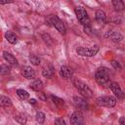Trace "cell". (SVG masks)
<instances>
[{"label":"cell","mask_w":125,"mask_h":125,"mask_svg":"<svg viewBox=\"0 0 125 125\" xmlns=\"http://www.w3.org/2000/svg\"><path fill=\"white\" fill-rule=\"evenodd\" d=\"M95 79L99 85L103 87H107V86L110 87L111 82H110V77H109V70L107 67H104V66L99 67L96 70Z\"/></svg>","instance_id":"6da1fadb"},{"label":"cell","mask_w":125,"mask_h":125,"mask_svg":"<svg viewBox=\"0 0 125 125\" xmlns=\"http://www.w3.org/2000/svg\"><path fill=\"white\" fill-rule=\"evenodd\" d=\"M72 83L74 85V87L77 89V91L82 95L84 96L85 98H92L93 97V92L92 90L89 88V86L87 84H85L83 81L79 80L78 78H75L73 77L72 78Z\"/></svg>","instance_id":"7a4b0ae2"},{"label":"cell","mask_w":125,"mask_h":125,"mask_svg":"<svg viewBox=\"0 0 125 125\" xmlns=\"http://www.w3.org/2000/svg\"><path fill=\"white\" fill-rule=\"evenodd\" d=\"M74 12H75V15H76V18L78 20V21L83 25V27H88V26H91V21H90V18L86 12V10L82 7V6H78L74 9Z\"/></svg>","instance_id":"3957f363"},{"label":"cell","mask_w":125,"mask_h":125,"mask_svg":"<svg viewBox=\"0 0 125 125\" xmlns=\"http://www.w3.org/2000/svg\"><path fill=\"white\" fill-rule=\"evenodd\" d=\"M46 21L49 23V25H52L54 26L61 34H65V31H66V28H65V25L63 23V21L58 17V16H55V15H50Z\"/></svg>","instance_id":"277c9868"},{"label":"cell","mask_w":125,"mask_h":125,"mask_svg":"<svg viewBox=\"0 0 125 125\" xmlns=\"http://www.w3.org/2000/svg\"><path fill=\"white\" fill-rule=\"evenodd\" d=\"M100 48L99 46L95 45L92 47H77L76 49V53L79 56L82 57H94L98 54Z\"/></svg>","instance_id":"5b68a950"},{"label":"cell","mask_w":125,"mask_h":125,"mask_svg":"<svg viewBox=\"0 0 125 125\" xmlns=\"http://www.w3.org/2000/svg\"><path fill=\"white\" fill-rule=\"evenodd\" d=\"M96 104L100 106L113 107L116 104V99L111 96H101L96 99Z\"/></svg>","instance_id":"8992f818"},{"label":"cell","mask_w":125,"mask_h":125,"mask_svg":"<svg viewBox=\"0 0 125 125\" xmlns=\"http://www.w3.org/2000/svg\"><path fill=\"white\" fill-rule=\"evenodd\" d=\"M71 125H84V117L80 111H74L70 115Z\"/></svg>","instance_id":"52a82bcc"},{"label":"cell","mask_w":125,"mask_h":125,"mask_svg":"<svg viewBox=\"0 0 125 125\" xmlns=\"http://www.w3.org/2000/svg\"><path fill=\"white\" fill-rule=\"evenodd\" d=\"M73 104L77 109L80 110H87L88 109V103L85 99L81 97H74L73 98Z\"/></svg>","instance_id":"ba28073f"},{"label":"cell","mask_w":125,"mask_h":125,"mask_svg":"<svg viewBox=\"0 0 125 125\" xmlns=\"http://www.w3.org/2000/svg\"><path fill=\"white\" fill-rule=\"evenodd\" d=\"M104 37H106V38H110L111 41H112L113 43H119V42L123 39V36H122L119 32L112 31V30H108V31H106V33L104 34Z\"/></svg>","instance_id":"9c48e42d"},{"label":"cell","mask_w":125,"mask_h":125,"mask_svg":"<svg viewBox=\"0 0 125 125\" xmlns=\"http://www.w3.org/2000/svg\"><path fill=\"white\" fill-rule=\"evenodd\" d=\"M60 75H61V77L64 78V79L71 78L73 76V70H72V68H70L67 65H62L60 68Z\"/></svg>","instance_id":"30bf717a"},{"label":"cell","mask_w":125,"mask_h":125,"mask_svg":"<svg viewBox=\"0 0 125 125\" xmlns=\"http://www.w3.org/2000/svg\"><path fill=\"white\" fill-rule=\"evenodd\" d=\"M21 75L26 78V79H33L35 77V71L33 68H31L30 66H22L21 70Z\"/></svg>","instance_id":"8fae6325"},{"label":"cell","mask_w":125,"mask_h":125,"mask_svg":"<svg viewBox=\"0 0 125 125\" xmlns=\"http://www.w3.org/2000/svg\"><path fill=\"white\" fill-rule=\"evenodd\" d=\"M3 58L9 63V65H11V66H18V64H19L18 61H17V59L11 53H9L7 51H4L3 52Z\"/></svg>","instance_id":"7c38bea8"},{"label":"cell","mask_w":125,"mask_h":125,"mask_svg":"<svg viewBox=\"0 0 125 125\" xmlns=\"http://www.w3.org/2000/svg\"><path fill=\"white\" fill-rule=\"evenodd\" d=\"M42 75L46 78H52L54 75H55V67L49 63V64H46L44 67H43V70H42Z\"/></svg>","instance_id":"4fadbf2b"},{"label":"cell","mask_w":125,"mask_h":125,"mask_svg":"<svg viewBox=\"0 0 125 125\" xmlns=\"http://www.w3.org/2000/svg\"><path fill=\"white\" fill-rule=\"evenodd\" d=\"M95 19H96V21H97L99 24H104V23H105V21H106L105 13H104L103 10H97V11H96V15H95Z\"/></svg>","instance_id":"5bb4252c"},{"label":"cell","mask_w":125,"mask_h":125,"mask_svg":"<svg viewBox=\"0 0 125 125\" xmlns=\"http://www.w3.org/2000/svg\"><path fill=\"white\" fill-rule=\"evenodd\" d=\"M110 89L113 92V94L118 98V99H122L123 98V92L120 89V86L118 85L117 82H111L110 84Z\"/></svg>","instance_id":"9a60e30c"},{"label":"cell","mask_w":125,"mask_h":125,"mask_svg":"<svg viewBox=\"0 0 125 125\" xmlns=\"http://www.w3.org/2000/svg\"><path fill=\"white\" fill-rule=\"evenodd\" d=\"M30 89L34 90V91H40L43 88V83L40 79H34L30 84H29Z\"/></svg>","instance_id":"2e32d148"},{"label":"cell","mask_w":125,"mask_h":125,"mask_svg":"<svg viewBox=\"0 0 125 125\" xmlns=\"http://www.w3.org/2000/svg\"><path fill=\"white\" fill-rule=\"evenodd\" d=\"M5 38L7 39V41L11 44H16L18 42V36L12 32V31H6L5 33Z\"/></svg>","instance_id":"e0dca14e"},{"label":"cell","mask_w":125,"mask_h":125,"mask_svg":"<svg viewBox=\"0 0 125 125\" xmlns=\"http://www.w3.org/2000/svg\"><path fill=\"white\" fill-rule=\"evenodd\" d=\"M15 119H16L21 125H24V124L26 123V120H27L25 114H23V113H21V112L16 113V114H15Z\"/></svg>","instance_id":"ac0fdd59"},{"label":"cell","mask_w":125,"mask_h":125,"mask_svg":"<svg viewBox=\"0 0 125 125\" xmlns=\"http://www.w3.org/2000/svg\"><path fill=\"white\" fill-rule=\"evenodd\" d=\"M0 104L3 107H8L12 105V101L10 98L6 97V96H1L0 97Z\"/></svg>","instance_id":"d6986e66"},{"label":"cell","mask_w":125,"mask_h":125,"mask_svg":"<svg viewBox=\"0 0 125 125\" xmlns=\"http://www.w3.org/2000/svg\"><path fill=\"white\" fill-rule=\"evenodd\" d=\"M112 6L116 11H122L125 8L124 2L121 0H112Z\"/></svg>","instance_id":"ffe728a7"},{"label":"cell","mask_w":125,"mask_h":125,"mask_svg":"<svg viewBox=\"0 0 125 125\" xmlns=\"http://www.w3.org/2000/svg\"><path fill=\"white\" fill-rule=\"evenodd\" d=\"M17 95L21 100H27L28 97H29V94L25 90H23V89H18L17 90Z\"/></svg>","instance_id":"44dd1931"},{"label":"cell","mask_w":125,"mask_h":125,"mask_svg":"<svg viewBox=\"0 0 125 125\" xmlns=\"http://www.w3.org/2000/svg\"><path fill=\"white\" fill-rule=\"evenodd\" d=\"M51 99H52L53 103H54L57 106H59V107L63 106V104H64V101H63L62 99H60V98L55 97V96H51Z\"/></svg>","instance_id":"7402d4cb"},{"label":"cell","mask_w":125,"mask_h":125,"mask_svg":"<svg viewBox=\"0 0 125 125\" xmlns=\"http://www.w3.org/2000/svg\"><path fill=\"white\" fill-rule=\"evenodd\" d=\"M35 119H36V122L39 123V124H43L44 121H45V114L41 111H37L36 114H35Z\"/></svg>","instance_id":"603a6c76"},{"label":"cell","mask_w":125,"mask_h":125,"mask_svg":"<svg viewBox=\"0 0 125 125\" xmlns=\"http://www.w3.org/2000/svg\"><path fill=\"white\" fill-rule=\"evenodd\" d=\"M29 62H30L33 65H39V64H40V59H39V57H37L36 55H30V56H29Z\"/></svg>","instance_id":"cb8c5ba5"},{"label":"cell","mask_w":125,"mask_h":125,"mask_svg":"<svg viewBox=\"0 0 125 125\" xmlns=\"http://www.w3.org/2000/svg\"><path fill=\"white\" fill-rule=\"evenodd\" d=\"M10 70H11L10 65L5 64V63L1 64V66H0V72H1V74H3V75L4 74H8L10 72Z\"/></svg>","instance_id":"d4e9b609"},{"label":"cell","mask_w":125,"mask_h":125,"mask_svg":"<svg viewBox=\"0 0 125 125\" xmlns=\"http://www.w3.org/2000/svg\"><path fill=\"white\" fill-rule=\"evenodd\" d=\"M54 123H55V125H66L65 122H64V120H63L62 117H57V118L55 119Z\"/></svg>","instance_id":"484cf974"},{"label":"cell","mask_w":125,"mask_h":125,"mask_svg":"<svg viewBox=\"0 0 125 125\" xmlns=\"http://www.w3.org/2000/svg\"><path fill=\"white\" fill-rule=\"evenodd\" d=\"M110 63H111V65H112L115 69H117V70H120V69L122 68V67H121V65H120V63H119L117 61H114V60H113V61H111V62H110Z\"/></svg>","instance_id":"4316f807"},{"label":"cell","mask_w":125,"mask_h":125,"mask_svg":"<svg viewBox=\"0 0 125 125\" xmlns=\"http://www.w3.org/2000/svg\"><path fill=\"white\" fill-rule=\"evenodd\" d=\"M119 125H125V117L121 116L119 118Z\"/></svg>","instance_id":"83f0119b"},{"label":"cell","mask_w":125,"mask_h":125,"mask_svg":"<svg viewBox=\"0 0 125 125\" xmlns=\"http://www.w3.org/2000/svg\"><path fill=\"white\" fill-rule=\"evenodd\" d=\"M84 31L88 34H91V31H92V27L91 26H88V27H84Z\"/></svg>","instance_id":"f1b7e54d"},{"label":"cell","mask_w":125,"mask_h":125,"mask_svg":"<svg viewBox=\"0 0 125 125\" xmlns=\"http://www.w3.org/2000/svg\"><path fill=\"white\" fill-rule=\"evenodd\" d=\"M29 104H36V100L30 99V100H29Z\"/></svg>","instance_id":"f546056e"},{"label":"cell","mask_w":125,"mask_h":125,"mask_svg":"<svg viewBox=\"0 0 125 125\" xmlns=\"http://www.w3.org/2000/svg\"><path fill=\"white\" fill-rule=\"evenodd\" d=\"M13 1H5V2H0V4L1 5H3V4H8V3H12Z\"/></svg>","instance_id":"4dcf8cb0"},{"label":"cell","mask_w":125,"mask_h":125,"mask_svg":"<svg viewBox=\"0 0 125 125\" xmlns=\"http://www.w3.org/2000/svg\"><path fill=\"white\" fill-rule=\"evenodd\" d=\"M123 98L125 99V91H123Z\"/></svg>","instance_id":"1f68e13d"}]
</instances>
